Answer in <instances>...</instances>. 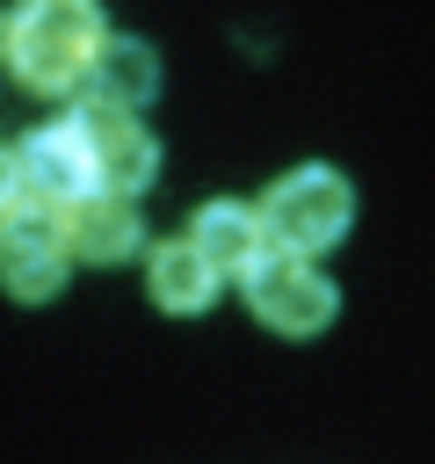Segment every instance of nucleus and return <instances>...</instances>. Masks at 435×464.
Returning a JSON list of instances; mask_svg holds the SVG:
<instances>
[{
    "label": "nucleus",
    "mask_w": 435,
    "mask_h": 464,
    "mask_svg": "<svg viewBox=\"0 0 435 464\" xmlns=\"http://www.w3.org/2000/svg\"><path fill=\"white\" fill-rule=\"evenodd\" d=\"M29 196H22V167H14V152L0 145V218H14Z\"/></svg>",
    "instance_id": "9b49d317"
},
{
    "label": "nucleus",
    "mask_w": 435,
    "mask_h": 464,
    "mask_svg": "<svg viewBox=\"0 0 435 464\" xmlns=\"http://www.w3.org/2000/svg\"><path fill=\"white\" fill-rule=\"evenodd\" d=\"M65 218L44 210V203H22L14 218H0V290L22 297V304H44L65 290Z\"/></svg>",
    "instance_id": "20e7f679"
},
{
    "label": "nucleus",
    "mask_w": 435,
    "mask_h": 464,
    "mask_svg": "<svg viewBox=\"0 0 435 464\" xmlns=\"http://www.w3.org/2000/svg\"><path fill=\"white\" fill-rule=\"evenodd\" d=\"M14 167H22V196L44 203V210H72L80 196H94V152H87V138H80L72 116L36 123L14 145Z\"/></svg>",
    "instance_id": "39448f33"
},
{
    "label": "nucleus",
    "mask_w": 435,
    "mask_h": 464,
    "mask_svg": "<svg viewBox=\"0 0 435 464\" xmlns=\"http://www.w3.org/2000/svg\"><path fill=\"white\" fill-rule=\"evenodd\" d=\"M109 22H102V0H22L7 22H0V58L22 87L36 94H72L102 51Z\"/></svg>",
    "instance_id": "f257e3e1"
},
{
    "label": "nucleus",
    "mask_w": 435,
    "mask_h": 464,
    "mask_svg": "<svg viewBox=\"0 0 435 464\" xmlns=\"http://www.w3.org/2000/svg\"><path fill=\"white\" fill-rule=\"evenodd\" d=\"M72 123H80V138H87V152H94V188H109V196H138V188H152V174H160V145H152V130H145L138 116L87 102Z\"/></svg>",
    "instance_id": "423d86ee"
},
{
    "label": "nucleus",
    "mask_w": 435,
    "mask_h": 464,
    "mask_svg": "<svg viewBox=\"0 0 435 464\" xmlns=\"http://www.w3.org/2000/svg\"><path fill=\"white\" fill-rule=\"evenodd\" d=\"M239 290H246V312H254L261 326H276L283 341H312V334H326L334 312H341L334 283H326L304 254H276V246L239 276Z\"/></svg>",
    "instance_id": "7ed1b4c3"
},
{
    "label": "nucleus",
    "mask_w": 435,
    "mask_h": 464,
    "mask_svg": "<svg viewBox=\"0 0 435 464\" xmlns=\"http://www.w3.org/2000/svg\"><path fill=\"white\" fill-rule=\"evenodd\" d=\"M145 290H152L160 312H203V304L218 297V268H210L188 239H167V246H152V261H145Z\"/></svg>",
    "instance_id": "9d476101"
},
{
    "label": "nucleus",
    "mask_w": 435,
    "mask_h": 464,
    "mask_svg": "<svg viewBox=\"0 0 435 464\" xmlns=\"http://www.w3.org/2000/svg\"><path fill=\"white\" fill-rule=\"evenodd\" d=\"M261 225H268V246L276 254H326L348 239L355 225V188L334 174V167H290L268 196H261Z\"/></svg>",
    "instance_id": "f03ea898"
},
{
    "label": "nucleus",
    "mask_w": 435,
    "mask_h": 464,
    "mask_svg": "<svg viewBox=\"0 0 435 464\" xmlns=\"http://www.w3.org/2000/svg\"><path fill=\"white\" fill-rule=\"evenodd\" d=\"M58 218H65V254H72V261H130L138 239H145V225H138V196H109V188H94V196H80V203L58 210Z\"/></svg>",
    "instance_id": "0eeeda50"
},
{
    "label": "nucleus",
    "mask_w": 435,
    "mask_h": 464,
    "mask_svg": "<svg viewBox=\"0 0 435 464\" xmlns=\"http://www.w3.org/2000/svg\"><path fill=\"white\" fill-rule=\"evenodd\" d=\"M188 246L218 268V276H246L261 254H268V225H261V203H232V196H218V203H203L196 218H188Z\"/></svg>",
    "instance_id": "6e6552de"
},
{
    "label": "nucleus",
    "mask_w": 435,
    "mask_h": 464,
    "mask_svg": "<svg viewBox=\"0 0 435 464\" xmlns=\"http://www.w3.org/2000/svg\"><path fill=\"white\" fill-rule=\"evenodd\" d=\"M87 102H102V109H145L152 94H160V58L138 44V36H102V51H94V65H87Z\"/></svg>",
    "instance_id": "1a4fd4ad"
}]
</instances>
